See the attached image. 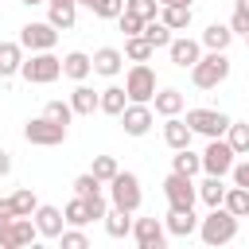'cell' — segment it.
<instances>
[{"instance_id": "6da1fadb", "label": "cell", "mask_w": 249, "mask_h": 249, "mask_svg": "<svg viewBox=\"0 0 249 249\" xmlns=\"http://www.w3.org/2000/svg\"><path fill=\"white\" fill-rule=\"evenodd\" d=\"M237 214H230L226 206H210V214L206 218H198V237L206 241V245H230L233 237H237Z\"/></svg>"}, {"instance_id": "7a4b0ae2", "label": "cell", "mask_w": 249, "mask_h": 249, "mask_svg": "<svg viewBox=\"0 0 249 249\" xmlns=\"http://www.w3.org/2000/svg\"><path fill=\"white\" fill-rule=\"evenodd\" d=\"M230 54L226 51H206L195 66H191V82L198 86V89H218L226 78H230Z\"/></svg>"}, {"instance_id": "3957f363", "label": "cell", "mask_w": 249, "mask_h": 249, "mask_svg": "<svg viewBox=\"0 0 249 249\" xmlns=\"http://www.w3.org/2000/svg\"><path fill=\"white\" fill-rule=\"evenodd\" d=\"M109 202H113V206H121V210H128V214H136V210H140V202H144L140 179H136L132 171H117V175L109 179Z\"/></svg>"}, {"instance_id": "277c9868", "label": "cell", "mask_w": 249, "mask_h": 249, "mask_svg": "<svg viewBox=\"0 0 249 249\" xmlns=\"http://www.w3.org/2000/svg\"><path fill=\"white\" fill-rule=\"evenodd\" d=\"M31 86H51L54 78H62V58H54L51 51H31V58H23L19 70Z\"/></svg>"}, {"instance_id": "5b68a950", "label": "cell", "mask_w": 249, "mask_h": 249, "mask_svg": "<svg viewBox=\"0 0 249 249\" xmlns=\"http://www.w3.org/2000/svg\"><path fill=\"white\" fill-rule=\"evenodd\" d=\"M163 198H167V206H175V210H195V202H198V183H195V175L171 171V175L163 179Z\"/></svg>"}, {"instance_id": "8992f818", "label": "cell", "mask_w": 249, "mask_h": 249, "mask_svg": "<svg viewBox=\"0 0 249 249\" xmlns=\"http://www.w3.org/2000/svg\"><path fill=\"white\" fill-rule=\"evenodd\" d=\"M187 124H191V132L214 140V136H226L233 121H230L222 109H187Z\"/></svg>"}, {"instance_id": "52a82bcc", "label": "cell", "mask_w": 249, "mask_h": 249, "mask_svg": "<svg viewBox=\"0 0 249 249\" xmlns=\"http://www.w3.org/2000/svg\"><path fill=\"white\" fill-rule=\"evenodd\" d=\"M23 136H27V144L54 148V144H62V140H66V124H58V121H51V117L43 113V117H31V121L23 124Z\"/></svg>"}, {"instance_id": "ba28073f", "label": "cell", "mask_w": 249, "mask_h": 249, "mask_svg": "<svg viewBox=\"0 0 249 249\" xmlns=\"http://www.w3.org/2000/svg\"><path fill=\"white\" fill-rule=\"evenodd\" d=\"M124 89H128V101H148L156 97V70L148 62H132V70L124 74Z\"/></svg>"}, {"instance_id": "9c48e42d", "label": "cell", "mask_w": 249, "mask_h": 249, "mask_svg": "<svg viewBox=\"0 0 249 249\" xmlns=\"http://www.w3.org/2000/svg\"><path fill=\"white\" fill-rule=\"evenodd\" d=\"M233 156H237V152L230 148V140L214 136V140L206 144V152H202V171H206V175H230L233 163H237Z\"/></svg>"}, {"instance_id": "30bf717a", "label": "cell", "mask_w": 249, "mask_h": 249, "mask_svg": "<svg viewBox=\"0 0 249 249\" xmlns=\"http://www.w3.org/2000/svg\"><path fill=\"white\" fill-rule=\"evenodd\" d=\"M19 43H23V51H54L58 27H54L51 19H43V23H23V27H19Z\"/></svg>"}, {"instance_id": "8fae6325", "label": "cell", "mask_w": 249, "mask_h": 249, "mask_svg": "<svg viewBox=\"0 0 249 249\" xmlns=\"http://www.w3.org/2000/svg\"><path fill=\"white\" fill-rule=\"evenodd\" d=\"M117 121H121V128H124L128 136H148V128H152L156 113H152V105H148V101H128V105H124V113H121Z\"/></svg>"}, {"instance_id": "7c38bea8", "label": "cell", "mask_w": 249, "mask_h": 249, "mask_svg": "<svg viewBox=\"0 0 249 249\" xmlns=\"http://www.w3.org/2000/svg\"><path fill=\"white\" fill-rule=\"evenodd\" d=\"M132 241L140 249H163L167 245V226L160 218H132Z\"/></svg>"}, {"instance_id": "4fadbf2b", "label": "cell", "mask_w": 249, "mask_h": 249, "mask_svg": "<svg viewBox=\"0 0 249 249\" xmlns=\"http://www.w3.org/2000/svg\"><path fill=\"white\" fill-rule=\"evenodd\" d=\"M167 54H171V62L179 66V70H191L198 58H202V43L198 39H171V47H167Z\"/></svg>"}, {"instance_id": "5bb4252c", "label": "cell", "mask_w": 249, "mask_h": 249, "mask_svg": "<svg viewBox=\"0 0 249 249\" xmlns=\"http://www.w3.org/2000/svg\"><path fill=\"white\" fill-rule=\"evenodd\" d=\"M121 70H124V51H117V47H97L93 51V74L117 78Z\"/></svg>"}, {"instance_id": "9a60e30c", "label": "cell", "mask_w": 249, "mask_h": 249, "mask_svg": "<svg viewBox=\"0 0 249 249\" xmlns=\"http://www.w3.org/2000/svg\"><path fill=\"white\" fill-rule=\"evenodd\" d=\"M31 218H35V226H39V237H58V233L66 230V214H62L58 206H43V202H39V210H35Z\"/></svg>"}, {"instance_id": "2e32d148", "label": "cell", "mask_w": 249, "mask_h": 249, "mask_svg": "<svg viewBox=\"0 0 249 249\" xmlns=\"http://www.w3.org/2000/svg\"><path fill=\"white\" fill-rule=\"evenodd\" d=\"M163 226H167V237H191V233H198V218H195V210H167V218H163Z\"/></svg>"}, {"instance_id": "e0dca14e", "label": "cell", "mask_w": 249, "mask_h": 249, "mask_svg": "<svg viewBox=\"0 0 249 249\" xmlns=\"http://www.w3.org/2000/svg\"><path fill=\"white\" fill-rule=\"evenodd\" d=\"M70 105H74V117H93V113H101V93H93L86 82H78L70 93Z\"/></svg>"}, {"instance_id": "ac0fdd59", "label": "cell", "mask_w": 249, "mask_h": 249, "mask_svg": "<svg viewBox=\"0 0 249 249\" xmlns=\"http://www.w3.org/2000/svg\"><path fill=\"white\" fill-rule=\"evenodd\" d=\"M191 124L183 121V117H163V140H167V148L171 152H179V148H191Z\"/></svg>"}, {"instance_id": "d6986e66", "label": "cell", "mask_w": 249, "mask_h": 249, "mask_svg": "<svg viewBox=\"0 0 249 249\" xmlns=\"http://www.w3.org/2000/svg\"><path fill=\"white\" fill-rule=\"evenodd\" d=\"M62 74L74 78V82H86V78L93 74V54H86V51H70V54L62 58Z\"/></svg>"}, {"instance_id": "ffe728a7", "label": "cell", "mask_w": 249, "mask_h": 249, "mask_svg": "<svg viewBox=\"0 0 249 249\" xmlns=\"http://www.w3.org/2000/svg\"><path fill=\"white\" fill-rule=\"evenodd\" d=\"M19 70H23V43L0 39V78H16Z\"/></svg>"}, {"instance_id": "44dd1931", "label": "cell", "mask_w": 249, "mask_h": 249, "mask_svg": "<svg viewBox=\"0 0 249 249\" xmlns=\"http://www.w3.org/2000/svg\"><path fill=\"white\" fill-rule=\"evenodd\" d=\"M39 237V226L35 218H12V233H8V249H23Z\"/></svg>"}, {"instance_id": "7402d4cb", "label": "cell", "mask_w": 249, "mask_h": 249, "mask_svg": "<svg viewBox=\"0 0 249 249\" xmlns=\"http://www.w3.org/2000/svg\"><path fill=\"white\" fill-rule=\"evenodd\" d=\"M152 101H156V113H160V117H179L183 105H187V97H183L179 89H171V86H167V89H156Z\"/></svg>"}, {"instance_id": "603a6c76", "label": "cell", "mask_w": 249, "mask_h": 249, "mask_svg": "<svg viewBox=\"0 0 249 249\" xmlns=\"http://www.w3.org/2000/svg\"><path fill=\"white\" fill-rule=\"evenodd\" d=\"M160 19L171 31H187L191 27V4H160Z\"/></svg>"}, {"instance_id": "cb8c5ba5", "label": "cell", "mask_w": 249, "mask_h": 249, "mask_svg": "<svg viewBox=\"0 0 249 249\" xmlns=\"http://www.w3.org/2000/svg\"><path fill=\"white\" fill-rule=\"evenodd\" d=\"M101 222H105V233H109V237H128V233H132V214L121 210V206H109V214H105Z\"/></svg>"}, {"instance_id": "d4e9b609", "label": "cell", "mask_w": 249, "mask_h": 249, "mask_svg": "<svg viewBox=\"0 0 249 249\" xmlns=\"http://www.w3.org/2000/svg\"><path fill=\"white\" fill-rule=\"evenodd\" d=\"M198 43H202L206 51H226V47L233 43V31H230V23H210Z\"/></svg>"}, {"instance_id": "484cf974", "label": "cell", "mask_w": 249, "mask_h": 249, "mask_svg": "<svg viewBox=\"0 0 249 249\" xmlns=\"http://www.w3.org/2000/svg\"><path fill=\"white\" fill-rule=\"evenodd\" d=\"M124 105H128V89H124V86H105V89H101V113L121 117Z\"/></svg>"}, {"instance_id": "4316f807", "label": "cell", "mask_w": 249, "mask_h": 249, "mask_svg": "<svg viewBox=\"0 0 249 249\" xmlns=\"http://www.w3.org/2000/svg\"><path fill=\"white\" fill-rule=\"evenodd\" d=\"M226 183H222V175H206L202 183H198V198L206 202V206H222L226 202Z\"/></svg>"}, {"instance_id": "83f0119b", "label": "cell", "mask_w": 249, "mask_h": 249, "mask_svg": "<svg viewBox=\"0 0 249 249\" xmlns=\"http://www.w3.org/2000/svg\"><path fill=\"white\" fill-rule=\"evenodd\" d=\"M140 35H144V39H148L152 47H171V39H175V35H171V27H167V23L160 19V16H156V19H148Z\"/></svg>"}, {"instance_id": "f1b7e54d", "label": "cell", "mask_w": 249, "mask_h": 249, "mask_svg": "<svg viewBox=\"0 0 249 249\" xmlns=\"http://www.w3.org/2000/svg\"><path fill=\"white\" fill-rule=\"evenodd\" d=\"M152 54H156V47H152L144 35H128V39H124V58H128V62H148Z\"/></svg>"}, {"instance_id": "f546056e", "label": "cell", "mask_w": 249, "mask_h": 249, "mask_svg": "<svg viewBox=\"0 0 249 249\" xmlns=\"http://www.w3.org/2000/svg\"><path fill=\"white\" fill-rule=\"evenodd\" d=\"M62 214H66V226H86V222H93V214H89V202H86L82 195H74V198L62 206Z\"/></svg>"}, {"instance_id": "4dcf8cb0", "label": "cell", "mask_w": 249, "mask_h": 249, "mask_svg": "<svg viewBox=\"0 0 249 249\" xmlns=\"http://www.w3.org/2000/svg\"><path fill=\"white\" fill-rule=\"evenodd\" d=\"M222 206H226L230 214H237V218H249V187H237V183H233V187L226 191V202H222Z\"/></svg>"}, {"instance_id": "1f68e13d", "label": "cell", "mask_w": 249, "mask_h": 249, "mask_svg": "<svg viewBox=\"0 0 249 249\" xmlns=\"http://www.w3.org/2000/svg\"><path fill=\"white\" fill-rule=\"evenodd\" d=\"M171 171H183V175H198L202 171V156H195L191 148H179L171 156Z\"/></svg>"}, {"instance_id": "d6a6232c", "label": "cell", "mask_w": 249, "mask_h": 249, "mask_svg": "<svg viewBox=\"0 0 249 249\" xmlns=\"http://www.w3.org/2000/svg\"><path fill=\"white\" fill-rule=\"evenodd\" d=\"M74 16H78V4H51V12H47V19L58 31H70L74 27Z\"/></svg>"}, {"instance_id": "836d02e7", "label": "cell", "mask_w": 249, "mask_h": 249, "mask_svg": "<svg viewBox=\"0 0 249 249\" xmlns=\"http://www.w3.org/2000/svg\"><path fill=\"white\" fill-rule=\"evenodd\" d=\"M226 140H230V148L237 156H249V121H233L230 132H226Z\"/></svg>"}, {"instance_id": "e575fe53", "label": "cell", "mask_w": 249, "mask_h": 249, "mask_svg": "<svg viewBox=\"0 0 249 249\" xmlns=\"http://www.w3.org/2000/svg\"><path fill=\"white\" fill-rule=\"evenodd\" d=\"M12 202H16V218H31V214L39 210V198H35L31 187H19V191L12 195Z\"/></svg>"}, {"instance_id": "d590c367", "label": "cell", "mask_w": 249, "mask_h": 249, "mask_svg": "<svg viewBox=\"0 0 249 249\" xmlns=\"http://www.w3.org/2000/svg\"><path fill=\"white\" fill-rule=\"evenodd\" d=\"M89 171H93V175H97V179L109 187V179H113L121 167H117V160H113V156H93V167H89Z\"/></svg>"}, {"instance_id": "8d00e7d4", "label": "cell", "mask_w": 249, "mask_h": 249, "mask_svg": "<svg viewBox=\"0 0 249 249\" xmlns=\"http://www.w3.org/2000/svg\"><path fill=\"white\" fill-rule=\"evenodd\" d=\"M124 12H132L140 19H156L160 16V0H124Z\"/></svg>"}, {"instance_id": "74e56055", "label": "cell", "mask_w": 249, "mask_h": 249, "mask_svg": "<svg viewBox=\"0 0 249 249\" xmlns=\"http://www.w3.org/2000/svg\"><path fill=\"white\" fill-rule=\"evenodd\" d=\"M58 241H62V249H89V237L82 233V226L62 230V233H58Z\"/></svg>"}, {"instance_id": "f35d334b", "label": "cell", "mask_w": 249, "mask_h": 249, "mask_svg": "<svg viewBox=\"0 0 249 249\" xmlns=\"http://www.w3.org/2000/svg\"><path fill=\"white\" fill-rule=\"evenodd\" d=\"M51 121H58V124H70V117H74V105L70 101H47V109H43Z\"/></svg>"}, {"instance_id": "ab89813d", "label": "cell", "mask_w": 249, "mask_h": 249, "mask_svg": "<svg viewBox=\"0 0 249 249\" xmlns=\"http://www.w3.org/2000/svg\"><path fill=\"white\" fill-rule=\"evenodd\" d=\"M70 187H74V195H82V198H86V195H93V191H101L105 183H101V179H97L93 171H86V175H78V179H74Z\"/></svg>"}, {"instance_id": "60d3db41", "label": "cell", "mask_w": 249, "mask_h": 249, "mask_svg": "<svg viewBox=\"0 0 249 249\" xmlns=\"http://www.w3.org/2000/svg\"><path fill=\"white\" fill-rule=\"evenodd\" d=\"M144 23H148V19H140V16H132V12H121V16H117V27L124 31V39H128V35H140Z\"/></svg>"}, {"instance_id": "b9f144b4", "label": "cell", "mask_w": 249, "mask_h": 249, "mask_svg": "<svg viewBox=\"0 0 249 249\" xmlns=\"http://www.w3.org/2000/svg\"><path fill=\"white\" fill-rule=\"evenodd\" d=\"M124 12V0H93V16H101V19H117Z\"/></svg>"}, {"instance_id": "7bdbcfd3", "label": "cell", "mask_w": 249, "mask_h": 249, "mask_svg": "<svg viewBox=\"0 0 249 249\" xmlns=\"http://www.w3.org/2000/svg\"><path fill=\"white\" fill-rule=\"evenodd\" d=\"M86 202H89V214H93V222H101V218L109 214V206H113V202H109V198H105L101 191H93V195H86Z\"/></svg>"}, {"instance_id": "ee69618b", "label": "cell", "mask_w": 249, "mask_h": 249, "mask_svg": "<svg viewBox=\"0 0 249 249\" xmlns=\"http://www.w3.org/2000/svg\"><path fill=\"white\" fill-rule=\"evenodd\" d=\"M230 31H233V35H241V39H245V35H249V16H245V12H237V8H233V16H230Z\"/></svg>"}, {"instance_id": "f6af8a7d", "label": "cell", "mask_w": 249, "mask_h": 249, "mask_svg": "<svg viewBox=\"0 0 249 249\" xmlns=\"http://www.w3.org/2000/svg\"><path fill=\"white\" fill-rule=\"evenodd\" d=\"M230 175H233V183H237V187H249V160L233 163V171H230Z\"/></svg>"}, {"instance_id": "bcb514c9", "label": "cell", "mask_w": 249, "mask_h": 249, "mask_svg": "<svg viewBox=\"0 0 249 249\" xmlns=\"http://www.w3.org/2000/svg\"><path fill=\"white\" fill-rule=\"evenodd\" d=\"M16 218V202L12 198H0V222H12Z\"/></svg>"}, {"instance_id": "7dc6e473", "label": "cell", "mask_w": 249, "mask_h": 249, "mask_svg": "<svg viewBox=\"0 0 249 249\" xmlns=\"http://www.w3.org/2000/svg\"><path fill=\"white\" fill-rule=\"evenodd\" d=\"M4 175H12V156L0 148V179H4Z\"/></svg>"}, {"instance_id": "c3c4849f", "label": "cell", "mask_w": 249, "mask_h": 249, "mask_svg": "<svg viewBox=\"0 0 249 249\" xmlns=\"http://www.w3.org/2000/svg\"><path fill=\"white\" fill-rule=\"evenodd\" d=\"M233 8H237V12H245V16H249V0H233Z\"/></svg>"}, {"instance_id": "681fc988", "label": "cell", "mask_w": 249, "mask_h": 249, "mask_svg": "<svg viewBox=\"0 0 249 249\" xmlns=\"http://www.w3.org/2000/svg\"><path fill=\"white\" fill-rule=\"evenodd\" d=\"M47 4H78V0H47Z\"/></svg>"}, {"instance_id": "f907efd6", "label": "cell", "mask_w": 249, "mask_h": 249, "mask_svg": "<svg viewBox=\"0 0 249 249\" xmlns=\"http://www.w3.org/2000/svg\"><path fill=\"white\" fill-rule=\"evenodd\" d=\"M19 4H27V8H31V4H47V0H19Z\"/></svg>"}, {"instance_id": "816d5d0a", "label": "cell", "mask_w": 249, "mask_h": 249, "mask_svg": "<svg viewBox=\"0 0 249 249\" xmlns=\"http://www.w3.org/2000/svg\"><path fill=\"white\" fill-rule=\"evenodd\" d=\"M160 4H191V0H160Z\"/></svg>"}, {"instance_id": "f5cc1de1", "label": "cell", "mask_w": 249, "mask_h": 249, "mask_svg": "<svg viewBox=\"0 0 249 249\" xmlns=\"http://www.w3.org/2000/svg\"><path fill=\"white\" fill-rule=\"evenodd\" d=\"M78 4H86V8H93V0H78Z\"/></svg>"}, {"instance_id": "db71d44e", "label": "cell", "mask_w": 249, "mask_h": 249, "mask_svg": "<svg viewBox=\"0 0 249 249\" xmlns=\"http://www.w3.org/2000/svg\"><path fill=\"white\" fill-rule=\"evenodd\" d=\"M245 47H249V35H245Z\"/></svg>"}]
</instances>
